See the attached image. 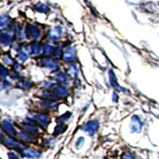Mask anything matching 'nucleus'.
<instances>
[{"instance_id":"39448f33","label":"nucleus","mask_w":159,"mask_h":159,"mask_svg":"<svg viewBox=\"0 0 159 159\" xmlns=\"http://www.w3.org/2000/svg\"><path fill=\"white\" fill-rule=\"evenodd\" d=\"M122 159H134V158H133V156L131 155L130 153H125V154L123 155Z\"/></svg>"},{"instance_id":"f03ea898","label":"nucleus","mask_w":159,"mask_h":159,"mask_svg":"<svg viewBox=\"0 0 159 159\" xmlns=\"http://www.w3.org/2000/svg\"><path fill=\"white\" fill-rule=\"evenodd\" d=\"M22 153H23L24 156L29 157V158H37L40 155L38 151L34 150V149H32V148H23Z\"/></svg>"},{"instance_id":"423d86ee","label":"nucleus","mask_w":159,"mask_h":159,"mask_svg":"<svg viewBox=\"0 0 159 159\" xmlns=\"http://www.w3.org/2000/svg\"><path fill=\"white\" fill-rule=\"evenodd\" d=\"M8 157H9V159H19V158L16 156V154H14V153H12V152H10V153L8 154Z\"/></svg>"},{"instance_id":"20e7f679","label":"nucleus","mask_w":159,"mask_h":159,"mask_svg":"<svg viewBox=\"0 0 159 159\" xmlns=\"http://www.w3.org/2000/svg\"><path fill=\"white\" fill-rule=\"evenodd\" d=\"M3 128H7L6 130L9 134H15V131H14V128L12 126V124L10 123L9 121H6L5 120L3 122Z\"/></svg>"},{"instance_id":"f257e3e1","label":"nucleus","mask_w":159,"mask_h":159,"mask_svg":"<svg viewBox=\"0 0 159 159\" xmlns=\"http://www.w3.org/2000/svg\"><path fill=\"white\" fill-rule=\"evenodd\" d=\"M98 127V123L97 121H89L84 126V130L87 131L89 134H91L92 135V134H93L97 131Z\"/></svg>"},{"instance_id":"7ed1b4c3","label":"nucleus","mask_w":159,"mask_h":159,"mask_svg":"<svg viewBox=\"0 0 159 159\" xmlns=\"http://www.w3.org/2000/svg\"><path fill=\"white\" fill-rule=\"evenodd\" d=\"M34 118L36 119L38 122H40L42 125H46L48 123V116L46 114H43V113H37L36 116H34Z\"/></svg>"}]
</instances>
